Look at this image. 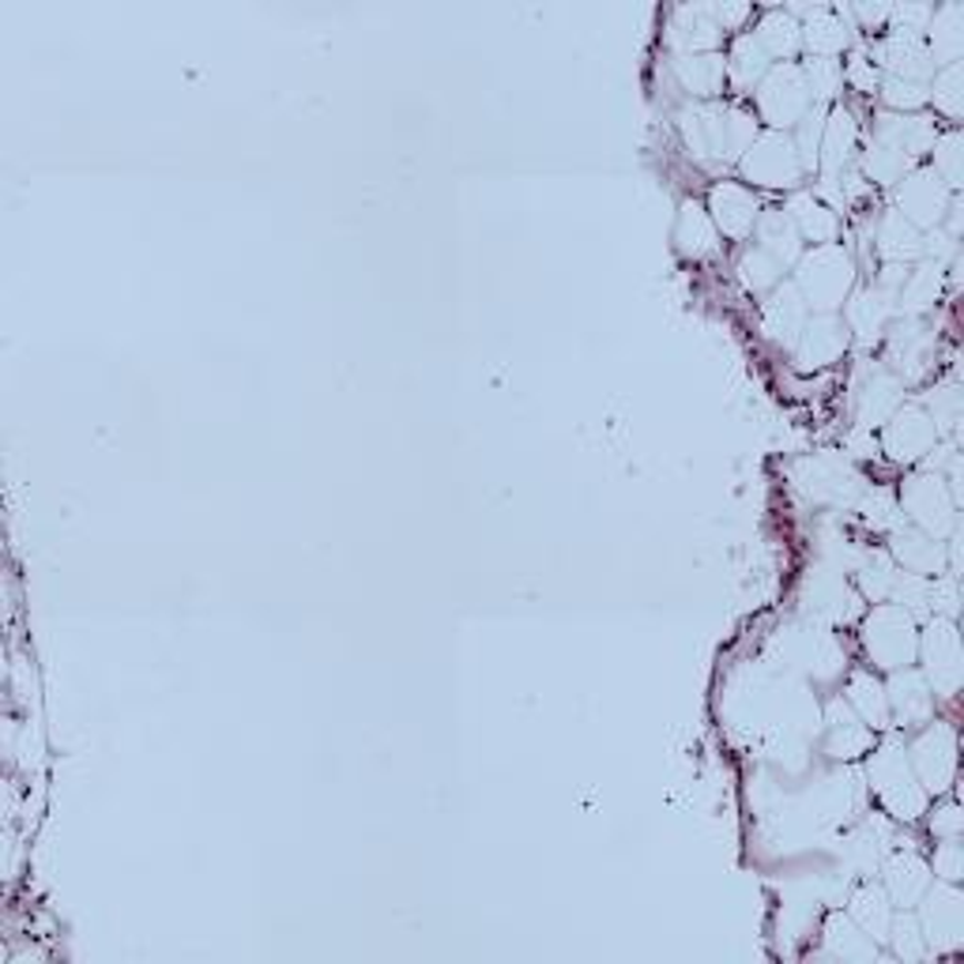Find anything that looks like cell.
<instances>
[{"instance_id":"obj_6","label":"cell","mask_w":964,"mask_h":964,"mask_svg":"<svg viewBox=\"0 0 964 964\" xmlns=\"http://www.w3.org/2000/svg\"><path fill=\"white\" fill-rule=\"evenodd\" d=\"M795 347H799V362H803L806 369L829 366V362H836L840 355H844V347H848V324H840L836 317L822 313V317H814V321L803 324V332H799Z\"/></svg>"},{"instance_id":"obj_11","label":"cell","mask_w":964,"mask_h":964,"mask_svg":"<svg viewBox=\"0 0 964 964\" xmlns=\"http://www.w3.org/2000/svg\"><path fill=\"white\" fill-rule=\"evenodd\" d=\"M915 765H920L927 788H946L950 769H953V739L946 728H934L931 734H923L920 747H915Z\"/></svg>"},{"instance_id":"obj_38","label":"cell","mask_w":964,"mask_h":964,"mask_svg":"<svg viewBox=\"0 0 964 964\" xmlns=\"http://www.w3.org/2000/svg\"><path fill=\"white\" fill-rule=\"evenodd\" d=\"M934 280H938V275H934V272H920L912 283H904V302H909L912 310H920V305H927V302L934 298Z\"/></svg>"},{"instance_id":"obj_16","label":"cell","mask_w":964,"mask_h":964,"mask_svg":"<svg viewBox=\"0 0 964 964\" xmlns=\"http://www.w3.org/2000/svg\"><path fill=\"white\" fill-rule=\"evenodd\" d=\"M885 882H890V890L901 904H915L923 896V890L931 885L927 863H920L915 855H896L893 863L885 866Z\"/></svg>"},{"instance_id":"obj_37","label":"cell","mask_w":964,"mask_h":964,"mask_svg":"<svg viewBox=\"0 0 964 964\" xmlns=\"http://www.w3.org/2000/svg\"><path fill=\"white\" fill-rule=\"evenodd\" d=\"M890 927L896 931V953H901V957H909V961L920 957L923 942H920V931H915V923L912 920H896V923H890Z\"/></svg>"},{"instance_id":"obj_17","label":"cell","mask_w":964,"mask_h":964,"mask_svg":"<svg viewBox=\"0 0 964 964\" xmlns=\"http://www.w3.org/2000/svg\"><path fill=\"white\" fill-rule=\"evenodd\" d=\"M788 215H791V223H795L799 237H814V242H822V245L833 242L836 219L825 204H818L814 196H795L788 207Z\"/></svg>"},{"instance_id":"obj_41","label":"cell","mask_w":964,"mask_h":964,"mask_svg":"<svg viewBox=\"0 0 964 964\" xmlns=\"http://www.w3.org/2000/svg\"><path fill=\"white\" fill-rule=\"evenodd\" d=\"M712 12V19H716V27H734V23H742V19L750 16V8H742V4H723V8H709Z\"/></svg>"},{"instance_id":"obj_42","label":"cell","mask_w":964,"mask_h":964,"mask_svg":"<svg viewBox=\"0 0 964 964\" xmlns=\"http://www.w3.org/2000/svg\"><path fill=\"white\" fill-rule=\"evenodd\" d=\"M942 170H946L950 185H957V136H950L946 143H942Z\"/></svg>"},{"instance_id":"obj_8","label":"cell","mask_w":964,"mask_h":964,"mask_svg":"<svg viewBox=\"0 0 964 964\" xmlns=\"http://www.w3.org/2000/svg\"><path fill=\"white\" fill-rule=\"evenodd\" d=\"M885 448L896 460H915V456L934 448V423L923 412H896L885 429Z\"/></svg>"},{"instance_id":"obj_14","label":"cell","mask_w":964,"mask_h":964,"mask_svg":"<svg viewBox=\"0 0 964 964\" xmlns=\"http://www.w3.org/2000/svg\"><path fill=\"white\" fill-rule=\"evenodd\" d=\"M723 75H728V64L716 53H686L679 61V80L693 94H716L723 88Z\"/></svg>"},{"instance_id":"obj_34","label":"cell","mask_w":964,"mask_h":964,"mask_svg":"<svg viewBox=\"0 0 964 964\" xmlns=\"http://www.w3.org/2000/svg\"><path fill=\"white\" fill-rule=\"evenodd\" d=\"M803 72V83L810 91V99H825V94H833L840 88V80H844V72H840V64L833 61V57H818V61H810Z\"/></svg>"},{"instance_id":"obj_24","label":"cell","mask_w":964,"mask_h":964,"mask_svg":"<svg viewBox=\"0 0 964 964\" xmlns=\"http://www.w3.org/2000/svg\"><path fill=\"white\" fill-rule=\"evenodd\" d=\"M679 242L686 253L693 256H704L716 250V226L712 219L701 212L697 204H686L682 207V219H679Z\"/></svg>"},{"instance_id":"obj_20","label":"cell","mask_w":964,"mask_h":964,"mask_svg":"<svg viewBox=\"0 0 964 964\" xmlns=\"http://www.w3.org/2000/svg\"><path fill=\"white\" fill-rule=\"evenodd\" d=\"M927 931L934 946H957L961 942V901L953 893H938L931 896V912H927Z\"/></svg>"},{"instance_id":"obj_28","label":"cell","mask_w":964,"mask_h":964,"mask_svg":"<svg viewBox=\"0 0 964 964\" xmlns=\"http://www.w3.org/2000/svg\"><path fill=\"white\" fill-rule=\"evenodd\" d=\"M893 704L896 712L904 716V720H923V716L931 712V697L927 690H923V682L915 679V674H901V679L893 682Z\"/></svg>"},{"instance_id":"obj_32","label":"cell","mask_w":964,"mask_h":964,"mask_svg":"<svg viewBox=\"0 0 964 964\" xmlns=\"http://www.w3.org/2000/svg\"><path fill=\"white\" fill-rule=\"evenodd\" d=\"M920 245H915V231L912 223L904 215H890L882 223V253L890 256V261H904V256H912Z\"/></svg>"},{"instance_id":"obj_1","label":"cell","mask_w":964,"mask_h":964,"mask_svg":"<svg viewBox=\"0 0 964 964\" xmlns=\"http://www.w3.org/2000/svg\"><path fill=\"white\" fill-rule=\"evenodd\" d=\"M795 291L799 298L814 305V310L822 313L836 310V305L848 298V291H852V261H848L844 250H836V245H818L803 261V268H799Z\"/></svg>"},{"instance_id":"obj_12","label":"cell","mask_w":964,"mask_h":964,"mask_svg":"<svg viewBox=\"0 0 964 964\" xmlns=\"http://www.w3.org/2000/svg\"><path fill=\"white\" fill-rule=\"evenodd\" d=\"M927 656H931V679L942 686V693H950L957 686V637H953V626L938 622L931 626V637H927Z\"/></svg>"},{"instance_id":"obj_2","label":"cell","mask_w":964,"mask_h":964,"mask_svg":"<svg viewBox=\"0 0 964 964\" xmlns=\"http://www.w3.org/2000/svg\"><path fill=\"white\" fill-rule=\"evenodd\" d=\"M871 784L882 795V803L893 810L896 818H915L923 810V791L915 788L909 761L896 747H885L874 753L871 761Z\"/></svg>"},{"instance_id":"obj_36","label":"cell","mask_w":964,"mask_h":964,"mask_svg":"<svg viewBox=\"0 0 964 964\" xmlns=\"http://www.w3.org/2000/svg\"><path fill=\"white\" fill-rule=\"evenodd\" d=\"M904 170V155L893 148H885V143H877V148H871V155H866V174H871L874 181H896Z\"/></svg>"},{"instance_id":"obj_9","label":"cell","mask_w":964,"mask_h":964,"mask_svg":"<svg viewBox=\"0 0 964 964\" xmlns=\"http://www.w3.org/2000/svg\"><path fill=\"white\" fill-rule=\"evenodd\" d=\"M942 204H946V193H942L938 177L934 174H915L904 181L901 189V207H904V219L909 223H920V226H931L934 219L942 215Z\"/></svg>"},{"instance_id":"obj_40","label":"cell","mask_w":964,"mask_h":964,"mask_svg":"<svg viewBox=\"0 0 964 964\" xmlns=\"http://www.w3.org/2000/svg\"><path fill=\"white\" fill-rule=\"evenodd\" d=\"M885 99H890L893 106H920V102L927 99V94L915 88L912 80H890V88H885Z\"/></svg>"},{"instance_id":"obj_31","label":"cell","mask_w":964,"mask_h":964,"mask_svg":"<svg viewBox=\"0 0 964 964\" xmlns=\"http://www.w3.org/2000/svg\"><path fill=\"white\" fill-rule=\"evenodd\" d=\"M893 550H896V558L904 561V569H909V572H931L934 561H938L934 542L923 539V536H904V531H901L896 542H893Z\"/></svg>"},{"instance_id":"obj_35","label":"cell","mask_w":964,"mask_h":964,"mask_svg":"<svg viewBox=\"0 0 964 964\" xmlns=\"http://www.w3.org/2000/svg\"><path fill=\"white\" fill-rule=\"evenodd\" d=\"M866 747H871V734H866V728H859L855 716L844 723H833V742H829V750H833L836 758H855V753H863Z\"/></svg>"},{"instance_id":"obj_26","label":"cell","mask_w":964,"mask_h":964,"mask_svg":"<svg viewBox=\"0 0 964 964\" xmlns=\"http://www.w3.org/2000/svg\"><path fill=\"white\" fill-rule=\"evenodd\" d=\"M848 701H852V709H859V716H863L866 723H874V728H882L885 716H890L885 690L871 679V674H855L852 690H848Z\"/></svg>"},{"instance_id":"obj_19","label":"cell","mask_w":964,"mask_h":964,"mask_svg":"<svg viewBox=\"0 0 964 964\" xmlns=\"http://www.w3.org/2000/svg\"><path fill=\"white\" fill-rule=\"evenodd\" d=\"M753 38H758L761 50H765L769 57H791L799 50V42H803V27L784 12H772V16L761 19V31Z\"/></svg>"},{"instance_id":"obj_27","label":"cell","mask_w":964,"mask_h":964,"mask_svg":"<svg viewBox=\"0 0 964 964\" xmlns=\"http://www.w3.org/2000/svg\"><path fill=\"white\" fill-rule=\"evenodd\" d=\"M803 38H806V45L814 53H822V57H833V53H840L848 45V27L840 23L836 16H829V12H814V19H810V23L803 27Z\"/></svg>"},{"instance_id":"obj_25","label":"cell","mask_w":964,"mask_h":964,"mask_svg":"<svg viewBox=\"0 0 964 964\" xmlns=\"http://www.w3.org/2000/svg\"><path fill=\"white\" fill-rule=\"evenodd\" d=\"M852 920L859 923V931L871 934V938H885V934H890L893 915H890V904H885L882 893L863 890L855 896V904H852Z\"/></svg>"},{"instance_id":"obj_7","label":"cell","mask_w":964,"mask_h":964,"mask_svg":"<svg viewBox=\"0 0 964 964\" xmlns=\"http://www.w3.org/2000/svg\"><path fill=\"white\" fill-rule=\"evenodd\" d=\"M758 215H761L758 200L742 185L723 181V185L712 189V223L728 237H747L753 226H758Z\"/></svg>"},{"instance_id":"obj_15","label":"cell","mask_w":964,"mask_h":964,"mask_svg":"<svg viewBox=\"0 0 964 964\" xmlns=\"http://www.w3.org/2000/svg\"><path fill=\"white\" fill-rule=\"evenodd\" d=\"M758 231H761V250L777 256L780 264H791L799 256V231L788 212L758 215Z\"/></svg>"},{"instance_id":"obj_18","label":"cell","mask_w":964,"mask_h":964,"mask_svg":"<svg viewBox=\"0 0 964 964\" xmlns=\"http://www.w3.org/2000/svg\"><path fill=\"white\" fill-rule=\"evenodd\" d=\"M852 143H855V121L848 110H836L833 118L825 121L822 129V143H818V159L825 162L829 170L844 166V159L852 155Z\"/></svg>"},{"instance_id":"obj_30","label":"cell","mask_w":964,"mask_h":964,"mask_svg":"<svg viewBox=\"0 0 964 964\" xmlns=\"http://www.w3.org/2000/svg\"><path fill=\"white\" fill-rule=\"evenodd\" d=\"M896 407V385L890 377H874L863 393V426H874L882 418H890Z\"/></svg>"},{"instance_id":"obj_33","label":"cell","mask_w":964,"mask_h":964,"mask_svg":"<svg viewBox=\"0 0 964 964\" xmlns=\"http://www.w3.org/2000/svg\"><path fill=\"white\" fill-rule=\"evenodd\" d=\"M885 317V305L874 298V294H859V298L848 305V332H859L863 339L877 336Z\"/></svg>"},{"instance_id":"obj_23","label":"cell","mask_w":964,"mask_h":964,"mask_svg":"<svg viewBox=\"0 0 964 964\" xmlns=\"http://www.w3.org/2000/svg\"><path fill=\"white\" fill-rule=\"evenodd\" d=\"M829 946H833L840 957H852V961H866L874 957V938L871 934H863L855 927V920H844V915H833L829 920Z\"/></svg>"},{"instance_id":"obj_13","label":"cell","mask_w":964,"mask_h":964,"mask_svg":"<svg viewBox=\"0 0 964 964\" xmlns=\"http://www.w3.org/2000/svg\"><path fill=\"white\" fill-rule=\"evenodd\" d=\"M904 505H909V513L915 520L923 524V528H946L950 517H946V498H942V486L938 479H915L909 486V494H904Z\"/></svg>"},{"instance_id":"obj_10","label":"cell","mask_w":964,"mask_h":964,"mask_svg":"<svg viewBox=\"0 0 964 964\" xmlns=\"http://www.w3.org/2000/svg\"><path fill=\"white\" fill-rule=\"evenodd\" d=\"M803 324H806V302L799 298L795 286H784V291H777V298H772L769 310H765L769 336L780 339V343H788V347H791V343L799 339V332H803Z\"/></svg>"},{"instance_id":"obj_29","label":"cell","mask_w":964,"mask_h":964,"mask_svg":"<svg viewBox=\"0 0 964 964\" xmlns=\"http://www.w3.org/2000/svg\"><path fill=\"white\" fill-rule=\"evenodd\" d=\"M780 268H784V264H780L772 253L761 250V245H758V250H753V253L742 256V264H739L742 283H747L750 291H765V286H772V283L780 280Z\"/></svg>"},{"instance_id":"obj_21","label":"cell","mask_w":964,"mask_h":964,"mask_svg":"<svg viewBox=\"0 0 964 964\" xmlns=\"http://www.w3.org/2000/svg\"><path fill=\"white\" fill-rule=\"evenodd\" d=\"M674 38L697 53L720 42V27H716L709 8H682V12L674 16Z\"/></svg>"},{"instance_id":"obj_5","label":"cell","mask_w":964,"mask_h":964,"mask_svg":"<svg viewBox=\"0 0 964 964\" xmlns=\"http://www.w3.org/2000/svg\"><path fill=\"white\" fill-rule=\"evenodd\" d=\"M866 652L874 656V663L882 667H901L912 660V622L904 610L896 607H877L871 615V622H866Z\"/></svg>"},{"instance_id":"obj_43","label":"cell","mask_w":964,"mask_h":964,"mask_svg":"<svg viewBox=\"0 0 964 964\" xmlns=\"http://www.w3.org/2000/svg\"><path fill=\"white\" fill-rule=\"evenodd\" d=\"M942 863H946V877H961V874H957V848H946V855H942Z\"/></svg>"},{"instance_id":"obj_39","label":"cell","mask_w":964,"mask_h":964,"mask_svg":"<svg viewBox=\"0 0 964 964\" xmlns=\"http://www.w3.org/2000/svg\"><path fill=\"white\" fill-rule=\"evenodd\" d=\"M957 83H961V69H950L938 80V91H934V102H938V106L946 110V113H953V118L961 113V106H957Z\"/></svg>"},{"instance_id":"obj_22","label":"cell","mask_w":964,"mask_h":964,"mask_svg":"<svg viewBox=\"0 0 964 964\" xmlns=\"http://www.w3.org/2000/svg\"><path fill=\"white\" fill-rule=\"evenodd\" d=\"M765 69H769V53L761 50L758 38H753V34L739 38V42H734V50H731V61H728L731 80L739 83V88H750V83H758L761 75H765Z\"/></svg>"},{"instance_id":"obj_4","label":"cell","mask_w":964,"mask_h":964,"mask_svg":"<svg viewBox=\"0 0 964 964\" xmlns=\"http://www.w3.org/2000/svg\"><path fill=\"white\" fill-rule=\"evenodd\" d=\"M758 106H761V118L777 129H788V125H795V121H803L806 106H810V91L803 83V72L791 69V64L769 72V80L758 88Z\"/></svg>"},{"instance_id":"obj_3","label":"cell","mask_w":964,"mask_h":964,"mask_svg":"<svg viewBox=\"0 0 964 964\" xmlns=\"http://www.w3.org/2000/svg\"><path fill=\"white\" fill-rule=\"evenodd\" d=\"M742 170H747L750 181L758 185H769V189H784V185H795L799 174H803V162H799V151L795 143L780 132H769V136L753 140L747 159H742Z\"/></svg>"}]
</instances>
